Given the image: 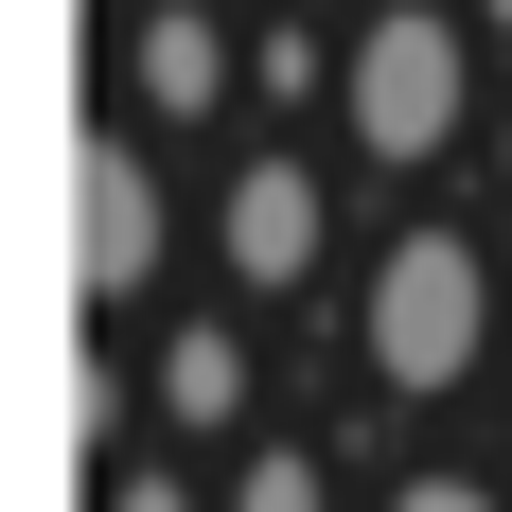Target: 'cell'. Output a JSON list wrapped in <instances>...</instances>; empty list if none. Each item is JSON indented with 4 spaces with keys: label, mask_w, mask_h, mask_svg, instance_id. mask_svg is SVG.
I'll return each mask as SVG.
<instances>
[{
    "label": "cell",
    "mask_w": 512,
    "mask_h": 512,
    "mask_svg": "<svg viewBox=\"0 0 512 512\" xmlns=\"http://www.w3.org/2000/svg\"><path fill=\"white\" fill-rule=\"evenodd\" d=\"M477 318H495V283H477L460 230H407V248L371 265V371H389V389H460Z\"/></svg>",
    "instance_id": "2"
},
{
    "label": "cell",
    "mask_w": 512,
    "mask_h": 512,
    "mask_svg": "<svg viewBox=\"0 0 512 512\" xmlns=\"http://www.w3.org/2000/svg\"><path fill=\"white\" fill-rule=\"evenodd\" d=\"M106 512H195V495H177V477L142 460V477H106Z\"/></svg>",
    "instance_id": "8"
},
{
    "label": "cell",
    "mask_w": 512,
    "mask_h": 512,
    "mask_svg": "<svg viewBox=\"0 0 512 512\" xmlns=\"http://www.w3.org/2000/svg\"><path fill=\"white\" fill-rule=\"evenodd\" d=\"M477 18H512V0H477Z\"/></svg>",
    "instance_id": "10"
},
{
    "label": "cell",
    "mask_w": 512,
    "mask_h": 512,
    "mask_svg": "<svg viewBox=\"0 0 512 512\" xmlns=\"http://www.w3.org/2000/svg\"><path fill=\"white\" fill-rule=\"evenodd\" d=\"M159 407H177V424H230V407H248V354H230V336L195 318V336L159 354Z\"/></svg>",
    "instance_id": "6"
},
{
    "label": "cell",
    "mask_w": 512,
    "mask_h": 512,
    "mask_svg": "<svg viewBox=\"0 0 512 512\" xmlns=\"http://www.w3.org/2000/svg\"><path fill=\"white\" fill-rule=\"evenodd\" d=\"M389 512H495V495H460V477H407V495H389Z\"/></svg>",
    "instance_id": "9"
},
{
    "label": "cell",
    "mask_w": 512,
    "mask_h": 512,
    "mask_svg": "<svg viewBox=\"0 0 512 512\" xmlns=\"http://www.w3.org/2000/svg\"><path fill=\"white\" fill-rule=\"evenodd\" d=\"M460 89H477V53H460V18H424V0H389L354 36V71H336V106H354L371 159H442L460 142Z\"/></svg>",
    "instance_id": "1"
},
{
    "label": "cell",
    "mask_w": 512,
    "mask_h": 512,
    "mask_svg": "<svg viewBox=\"0 0 512 512\" xmlns=\"http://www.w3.org/2000/svg\"><path fill=\"white\" fill-rule=\"evenodd\" d=\"M142 265H159V177L124 142H71V301H142Z\"/></svg>",
    "instance_id": "3"
},
{
    "label": "cell",
    "mask_w": 512,
    "mask_h": 512,
    "mask_svg": "<svg viewBox=\"0 0 512 512\" xmlns=\"http://www.w3.org/2000/svg\"><path fill=\"white\" fill-rule=\"evenodd\" d=\"M230 512H318V460H301V442H265V460L230 477Z\"/></svg>",
    "instance_id": "7"
},
{
    "label": "cell",
    "mask_w": 512,
    "mask_h": 512,
    "mask_svg": "<svg viewBox=\"0 0 512 512\" xmlns=\"http://www.w3.org/2000/svg\"><path fill=\"white\" fill-rule=\"evenodd\" d=\"M301 265H318V177H301V159H248V177H230V283L283 301Z\"/></svg>",
    "instance_id": "4"
},
{
    "label": "cell",
    "mask_w": 512,
    "mask_h": 512,
    "mask_svg": "<svg viewBox=\"0 0 512 512\" xmlns=\"http://www.w3.org/2000/svg\"><path fill=\"white\" fill-rule=\"evenodd\" d=\"M142 106H230V36H212L195 0H159V18H142Z\"/></svg>",
    "instance_id": "5"
}]
</instances>
